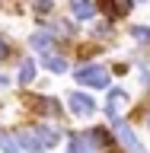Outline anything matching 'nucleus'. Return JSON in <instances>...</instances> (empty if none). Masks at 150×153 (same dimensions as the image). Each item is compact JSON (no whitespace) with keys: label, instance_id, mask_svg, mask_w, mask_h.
<instances>
[{"label":"nucleus","instance_id":"nucleus-7","mask_svg":"<svg viewBox=\"0 0 150 153\" xmlns=\"http://www.w3.org/2000/svg\"><path fill=\"white\" fill-rule=\"evenodd\" d=\"M32 48L48 54V51H54V32H35L32 35Z\"/></svg>","mask_w":150,"mask_h":153},{"label":"nucleus","instance_id":"nucleus-18","mask_svg":"<svg viewBox=\"0 0 150 153\" xmlns=\"http://www.w3.org/2000/svg\"><path fill=\"white\" fill-rule=\"evenodd\" d=\"M3 83H7V74H0V86H3Z\"/></svg>","mask_w":150,"mask_h":153},{"label":"nucleus","instance_id":"nucleus-14","mask_svg":"<svg viewBox=\"0 0 150 153\" xmlns=\"http://www.w3.org/2000/svg\"><path fill=\"white\" fill-rule=\"evenodd\" d=\"M131 38H134V42H147V45H150V26H134V29H131Z\"/></svg>","mask_w":150,"mask_h":153},{"label":"nucleus","instance_id":"nucleus-5","mask_svg":"<svg viewBox=\"0 0 150 153\" xmlns=\"http://www.w3.org/2000/svg\"><path fill=\"white\" fill-rule=\"evenodd\" d=\"M67 102H70V112L74 115H93L96 112V99L90 93H70Z\"/></svg>","mask_w":150,"mask_h":153},{"label":"nucleus","instance_id":"nucleus-4","mask_svg":"<svg viewBox=\"0 0 150 153\" xmlns=\"http://www.w3.org/2000/svg\"><path fill=\"white\" fill-rule=\"evenodd\" d=\"M125 105H128V93H125V89H112L109 99H105V115H109L112 121H122Z\"/></svg>","mask_w":150,"mask_h":153},{"label":"nucleus","instance_id":"nucleus-11","mask_svg":"<svg viewBox=\"0 0 150 153\" xmlns=\"http://www.w3.org/2000/svg\"><path fill=\"white\" fill-rule=\"evenodd\" d=\"M70 7H74V16L77 19H90L96 13V3H93V0H70Z\"/></svg>","mask_w":150,"mask_h":153},{"label":"nucleus","instance_id":"nucleus-16","mask_svg":"<svg viewBox=\"0 0 150 153\" xmlns=\"http://www.w3.org/2000/svg\"><path fill=\"white\" fill-rule=\"evenodd\" d=\"M51 7H54L51 0H35V13H42V16H45V13H51Z\"/></svg>","mask_w":150,"mask_h":153},{"label":"nucleus","instance_id":"nucleus-12","mask_svg":"<svg viewBox=\"0 0 150 153\" xmlns=\"http://www.w3.org/2000/svg\"><path fill=\"white\" fill-rule=\"evenodd\" d=\"M35 112L42 115H61V102H54V99H48V96H42V99H35Z\"/></svg>","mask_w":150,"mask_h":153},{"label":"nucleus","instance_id":"nucleus-8","mask_svg":"<svg viewBox=\"0 0 150 153\" xmlns=\"http://www.w3.org/2000/svg\"><path fill=\"white\" fill-rule=\"evenodd\" d=\"M131 3H134V0H102V10L115 19V16H125V13L131 10Z\"/></svg>","mask_w":150,"mask_h":153},{"label":"nucleus","instance_id":"nucleus-13","mask_svg":"<svg viewBox=\"0 0 150 153\" xmlns=\"http://www.w3.org/2000/svg\"><path fill=\"white\" fill-rule=\"evenodd\" d=\"M32 80H35V61H32V57H26V61L19 64V83L26 86V83H32Z\"/></svg>","mask_w":150,"mask_h":153},{"label":"nucleus","instance_id":"nucleus-1","mask_svg":"<svg viewBox=\"0 0 150 153\" xmlns=\"http://www.w3.org/2000/svg\"><path fill=\"white\" fill-rule=\"evenodd\" d=\"M77 76V83H83V86H93V89H102V86H109V70L99 64H80L74 70Z\"/></svg>","mask_w":150,"mask_h":153},{"label":"nucleus","instance_id":"nucleus-19","mask_svg":"<svg viewBox=\"0 0 150 153\" xmlns=\"http://www.w3.org/2000/svg\"><path fill=\"white\" fill-rule=\"evenodd\" d=\"M147 128H150V115H147Z\"/></svg>","mask_w":150,"mask_h":153},{"label":"nucleus","instance_id":"nucleus-15","mask_svg":"<svg viewBox=\"0 0 150 153\" xmlns=\"http://www.w3.org/2000/svg\"><path fill=\"white\" fill-rule=\"evenodd\" d=\"M90 134H93V140L99 143V147H112V137H109V134H105L102 128H93V131H90Z\"/></svg>","mask_w":150,"mask_h":153},{"label":"nucleus","instance_id":"nucleus-10","mask_svg":"<svg viewBox=\"0 0 150 153\" xmlns=\"http://www.w3.org/2000/svg\"><path fill=\"white\" fill-rule=\"evenodd\" d=\"M42 64H45L48 70H51V74H64V70H67V61H64L61 54H54V51L42 54Z\"/></svg>","mask_w":150,"mask_h":153},{"label":"nucleus","instance_id":"nucleus-17","mask_svg":"<svg viewBox=\"0 0 150 153\" xmlns=\"http://www.w3.org/2000/svg\"><path fill=\"white\" fill-rule=\"evenodd\" d=\"M10 57V45H7V38L0 35V61H7Z\"/></svg>","mask_w":150,"mask_h":153},{"label":"nucleus","instance_id":"nucleus-9","mask_svg":"<svg viewBox=\"0 0 150 153\" xmlns=\"http://www.w3.org/2000/svg\"><path fill=\"white\" fill-rule=\"evenodd\" d=\"M0 150H3V153H26L22 143H19V134H10V131L0 134Z\"/></svg>","mask_w":150,"mask_h":153},{"label":"nucleus","instance_id":"nucleus-3","mask_svg":"<svg viewBox=\"0 0 150 153\" xmlns=\"http://www.w3.org/2000/svg\"><path fill=\"white\" fill-rule=\"evenodd\" d=\"M19 143H22L26 153H45L48 150V143L42 140V134L35 128H19Z\"/></svg>","mask_w":150,"mask_h":153},{"label":"nucleus","instance_id":"nucleus-2","mask_svg":"<svg viewBox=\"0 0 150 153\" xmlns=\"http://www.w3.org/2000/svg\"><path fill=\"white\" fill-rule=\"evenodd\" d=\"M115 134H118V143H122L128 153H144V143L137 140V134L131 131L128 121H115Z\"/></svg>","mask_w":150,"mask_h":153},{"label":"nucleus","instance_id":"nucleus-6","mask_svg":"<svg viewBox=\"0 0 150 153\" xmlns=\"http://www.w3.org/2000/svg\"><path fill=\"white\" fill-rule=\"evenodd\" d=\"M93 150H96L93 134H70V150L67 153H93Z\"/></svg>","mask_w":150,"mask_h":153}]
</instances>
